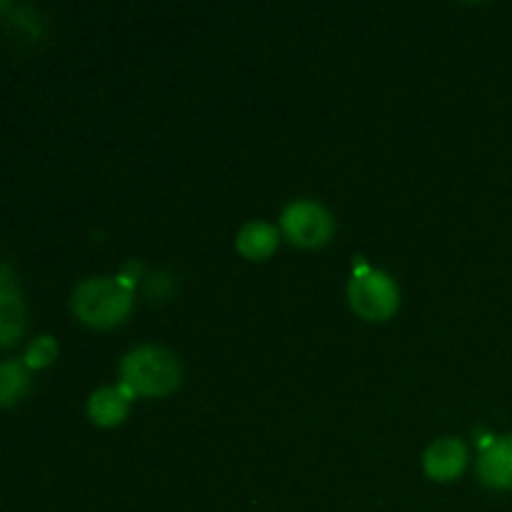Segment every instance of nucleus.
<instances>
[{
  "instance_id": "1",
  "label": "nucleus",
  "mask_w": 512,
  "mask_h": 512,
  "mask_svg": "<svg viewBox=\"0 0 512 512\" xmlns=\"http://www.w3.org/2000/svg\"><path fill=\"white\" fill-rule=\"evenodd\" d=\"M120 388L128 395H165L180 385V365L158 345L130 350L120 365Z\"/></svg>"
},
{
  "instance_id": "8",
  "label": "nucleus",
  "mask_w": 512,
  "mask_h": 512,
  "mask_svg": "<svg viewBox=\"0 0 512 512\" xmlns=\"http://www.w3.org/2000/svg\"><path fill=\"white\" fill-rule=\"evenodd\" d=\"M278 228L270 223H263V220H250L240 228L238 238H235V245H238L240 255H245L248 260H263L278 248Z\"/></svg>"
},
{
  "instance_id": "3",
  "label": "nucleus",
  "mask_w": 512,
  "mask_h": 512,
  "mask_svg": "<svg viewBox=\"0 0 512 512\" xmlns=\"http://www.w3.org/2000/svg\"><path fill=\"white\" fill-rule=\"evenodd\" d=\"M350 305L365 320H385L395 313L400 303V293L395 280L383 270H360L350 280Z\"/></svg>"
},
{
  "instance_id": "5",
  "label": "nucleus",
  "mask_w": 512,
  "mask_h": 512,
  "mask_svg": "<svg viewBox=\"0 0 512 512\" xmlns=\"http://www.w3.org/2000/svg\"><path fill=\"white\" fill-rule=\"evenodd\" d=\"M425 473L435 480H453L468 465V448L458 438H440L425 450Z\"/></svg>"
},
{
  "instance_id": "9",
  "label": "nucleus",
  "mask_w": 512,
  "mask_h": 512,
  "mask_svg": "<svg viewBox=\"0 0 512 512\" xmlns=\"http://www.w3.org/2000/svg\"><path fill=\"white\" fill-rule=\"evenodd\" d=\"M128 398L123 388H100L90 395L88 400V415L95 425L100 428H110L118 425L128 413Z\"/></svg>"
},
{
  "instance_id": "11",
  "label": "nucleus",
  "mask_w": 512,
  "mask_h": 512,
  "mask_svg": "<svg viewBox=\"0 0 512 512\" xmlns=\"http://www.w3.org/2000/svg\"><path fill=\"white\" fill-rule=\"evenodd\" d=\"M55 355H58V343H55V338H50V335H43V338L30 343L23 360L28 368H45V365L53 363Z\"/></svg>"
},
{
  "instance_id": "7",
  "label": "nucleus",
  "mask_w": 512,
  "mask_h": 512,
  "mask_svg": "<svg viewBox=\"0 0 512 512\" xmlns=\"http://www.w3.org/2000/svg\"><path fill=\"white\" fill-rule=\"evenodd\" d=\"M23 320V300L15 288L10 268L3 265V280H0V338H3V345H10L23 333Z\"/></svg>"
},
{
  "instance_id": "6",
  "label": "nucleus",
  "mask_w": 512,
  "mask_h": 512,
  "mask_svg": "<svg viewBox=\"0 0 512 512\" xmlns=\"http://www.w3.org/2000/svg\"><path fill=\"white\" fill-rule=\"evenodd\" d=\"M480 480L495 490L512 488V435L495 440L483 450L478 463Z\"/></svg>"
},
{
  "instance_id": "2",
  "label": "nucleus",
  "mask_w": 512,
  "mask_h": 512,
  "mask_svg": "<svg viewBox=\"0 0 512 512\" xmlns=\"http://www.w3.org/2000/svg\"><path fill=\"white\" fill-rule=\"evenodd\" d=\"M133 293L120 278H88L75 288L73 310L93 328H110L130 313Z\"/></svg>"
},
{
  "instance_id": "4",
  "label": "nucleus",
  "mask_w": 512,
  "mask_h": 512,
  "mask_svg": "<svg viewBox=\"0 0 512 512\" xmlns=\"http://www.w3.org/2000/svg\"><path fill=\"white\" fill-rule=\"evenodd\" d=\"M280 225L290 243L300 248H318L325 245L333 235V218L328 210L315 200H295L280 215Z\"/></svg>"
},
{
  "instance_id": "10",
  "label": "nucleus",
  "mask_w": 512,
  "mask_h": 512,
  "mask_svg": "<svg viewBox=\"0 0 512 512\" xmlns=\"http://www.w3.org/2000/svg\"><path fill=\"white\" fill-rule=\"evenodd\" d=\"M25 390H28V373L20 365V360H5L0 365V400H3L5 408L13 405Z\"/></svg>"
}]
</instances>
